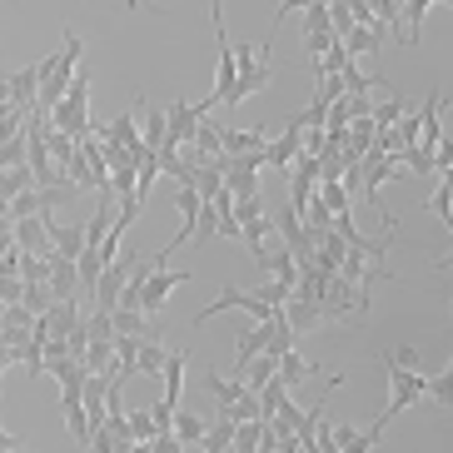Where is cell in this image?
I'll use <instances>...</instances> for the list:
<instances>
[{
  "label": "cell",
  "instance_id": "1",
  "mask_svg": "<svg viewBox=\"0 0 453 453\" xmlns=\"http://www.w3.org/2000/svg\"><path fill=\"white\" fill-rule=\"evenodd\" d=\"M413 359H418V349H399V354L388 359V388H394V394H388L384 413H379V424H384V428L394 424V418H399V413L409 409V403H418V399L428 394V379L409 369Z\"/></svg>",
  "mask_w": 453,
  "mask_h": 453
},
{
  "label": "cell",
  "instance_id": "2",
  "mask_svg": "<svg viewBox=\"0 0 453 453\" xmlns=\"http://www.w3.org/2000/svg\"><path fill=\"white\" fill-rule=\"evenodd\" d=\"M373 309V294H369V284H354V280H344V274H334L329 280V289H324V319H349V314H369Z\"/></svg>",
  "mask_w": 453,
  "mask_h": 453
},
{
  "label": "cell",
  "instance_id": "3",
  "mask_svg": "<svg viewBox=\"0 0 453 453\" xmlns=\"http://www.w3.org/2000/svg\"><path fill=\"white\" fill-rule=\"evenodd\" d=\"M195 274H180V269H155L150 274V284H145V294H140V309L145 314H160L165 304H170V294H174V284H189Z\"/></svg>",
  "mask_w": 453,
  "mask_h": 453
},
{
  "label": "cell",
  "instance_id": "4",
  "mask_svg": "<svg viewBox=\"0 0 453 453\" xmlns=\"http://www.w3.org/2000/svg\"><path fill=\"white\" fill-rule=\"evenodd\" d=\"M11 234H15V244H20L26 254H45V259H60V250L50 244V229H45L41 214H35V219H15Z\"/></svg>",
  "mask_w": 453,
  "mask_h": 453
},
{
  "label": "cell",
  "instance_id": "5",
  "mask_svg": "<svg viewBox=\"0 0 453 453\" xmlns=\"http://www.w3.org/2000/svg\"><path fill=\"white\" fill-rule=\"evenodd\" d=\"M269 339H274L269 324H250V329L240 334V344H234V373H240V379H244V369H250V359L269 354Z\"/></svg>",
  "mask_w": 453,
  "mask_h": 453
},
{
  "label": "cell",
  "instance_id": "6",
  "mask_svg": "<svg viewBox=\"0 0 453 453\" xmlns=\"http://www.w3.org/2000/svg\"><path fill=\"white\" fill-rule=\"evenodd\" d=\"M134 115H140V134H145V150L160 155L165 140H170V110H150L145 100H134Z\"/></svg>",
  "mask_w": 453,
  "mask_h": 453
},
{
  "label": "cell",
  "instance_id": "7",
  "mask_svg": "<svg viewBox=\"0 0 453 453\" xmlns=\"http://www.w3.org/2000/svg\"><path fill=\"white\" fill-rule=\"evenodd\" d=\"M379 439H384V424H379V418H373V428L334 424V443H339V453H373V449H379Z\"/></svg>",
  "mask_w": 453,
  "mask_h": 453
},
{
  "label": "cell",
  "instance_id": "8",
  "mask_svg": "<svg viewBox=\"0 0 453 453\" xmlns=\"http://www.w3.org/2000/svg\"><path fill=\"white\" fill-rule=\"evenodd\" d=\"M254 259V269H265L269 280H284V284H294V289H299V265H294V254L284 250H259V254H250Z\"/></svg>",
  "mask_w": 453,
  "mask_h": 453
},
{
  "label": "cell",
  "instance_id": "9",
  "mask_svg": "<svg viewBox=\"0 0 453 453\" xmlns=\"http://www.w3.org/2000/svg\"><path fill=\"white\" fill-rule=\"evenodd\" d=\"M259 150H269V125H254V130L225 125V155H259Z\"/></svg>",
  "mask_w": 453,
  "mask_h": 453
},
{
  "label": "cell",
  "instance_id": "10",
  "mask_svg": "<svg viewBox=\"0 0 453 453\" xmlns=\"http://www.w3.org/2000/svg\"><path fill=\"white\" fill-rule=\"evenodd\" d=\"M50 289H55V299H81L85 294V284H81V265L75 259H55V274H50Z\"/></svg>",
  "mask_w": 453,
  "mask_h": 453
},
{
  "label": "cell",
  "instance_id": "11",
  "mask_svg": "<svg viewBox=\"0 0 453 453\" xmlns=\"http://www.w3.org/2000/svg\"><path fill=\"white\" fill-rule=\"evenodd\" d=\"M284 314H289L294 334H309V329H319V324H329L324 319V304H314V299H289Z\"/></svg>",
  "mask_w": 453,
  "mask_h": 453
},
{
  "label": "cell",
  "instance_id": "12",
  "mask_svg": "<svg viewBox=\"0 0 453 453\" xmlns=\"http://www.w3.org/2000/svg\"><path fill=\"white\" fill-rule=\"evenodd\" d=\"M384 35H388V26H373V30H364V26H354L344 35V50L354 55V60H364V55H373L379 45H384Z\"/></svg>",
  "mask_w": 453,
  "mask_h": 453
},
{
  "label": "cell",
  "instance_id": "13",
  "mask_svg": "<svg viewBox=\"0 0 453 453\" xmlns=\"http://www.w3.org/2000/svg\"><path fill=\"white\" fill-rule=\"evenodd\" d=\"M165 364H170V349L155 344V339H145L140 364H134V379H165Z\"/></svg>",
  "mask_w": 453,
  "mask_h": 453
},
{
  "label": "cell",
  "instance_id": "14",
  "mask_svg": "<svg viewBox=\"0 0 453 453\" xmlns=\"http://www.w3.org/2000/svg\"><path fill=\"white\" fill-rule=\"evenodd\" d=\"M185 349H170V364H165V403L180 409V388H185Z\"/></svg>",
  "mask_w": 453,
  "mask_h": 453
},
{
  "label": "cell",
  "instance_id": "15",
  "mask_svg": "<svg viewBox=\"0 0 453 453\" xmlns=\"http://www.w3.org/2000/svg\"><path fill=\"white\" fill-rule=\"evenodd\" d=\"M204 388L214 394V403H219V409H234V403H240L244 394H250V388H244L240 379H219V373H204Z\"/></svg>",
  "mask_w": 453,
  "mask_h": 453
},
{
  "label": "cell",
  "instance_id": "16",
  "mask_svg": "<svg viewBox=\"0 0 453 453\" xmlns=\"http://www.w3.org/2000/svg\"><path fill=\"white\" fill-rule=\"evenodd\" d=\"M309 373H324V369H319V364H309V359H299V354H284V359H280V373H274V379H280L284 388H299Z\"/></svg>",
  "mask_w": 453,
  "mask_h": 453
},
{
  "label": "cell",
  "instance_id": "17",
  "mask_svg": "<svg viewBox=\"0 0 453 453\" xmlns=\"http://www.w3.org/2000/svg\"><path fill=\"white\" fill-rule=\"evenodd\" d=\"M174 434H180V439H185V449H200L204 443V434H210V424H204L200 413H174Z\"/></svg>",
  "mask_w": 453,
  "mask_h": 453
},
{
  "label": "cell",
  "instance_id": "18",
  "mask_svg": "<svg viewBox=\"0 0 453 453\" xmlns=\"http://www.w3.org/2000/svg\"><path fill=\"white\" fill-rule=\"evenodd\" d=\"M399 15H403V35L418 45V35H424V20L434 15V0H413V5H399Z\"/></svg>",
  "mask_w": 453,
  "mask_h": 453
},
{
  "label": "cell",
  "instance_id": "19",
  "mask_svg": "<svg viewBox=\"0 0 453 453\" xmlns=\"http://www.w3.org/2000/svg\"><path fill=\"white\" fill-rule=\"evenodd\" d=\"M329 30H334V5L329 0L304 5V35H329Z\"/></svg>",
  "mask_w": 453,
  "mask_h": 453
},
{
  "label": "cell",
  "instance_id": "20",
  "mask_svg": "<svg viewBox=\"0 0 453 453\" xmlns=\"http://www.w3.org/2000/svg\"><path fill=\"white\" fill-rule=\"evenodd\" d=\"M234 434H240V424H229V418H214L200 449H210V453H229V449H234Z\"/></svg>",
  "mask_w": 453,
  "mask_h": 453
},
{
  "label": "cell",
  "instance_id": "21",
  "mask_svg": "<svg viewBox=\"0 0 453 453\" xmlns=\"http://www.w3.org/2000/svg\"><path fill=\"white\" fill-rule=\"evenodd\" d=\"M130 334V339H150V314H134V309H115V339Z\"/></svg>",
  "mask_w": 453,
  "mask_h": 453
},
{
  "label": "cell",
  "instance_id": "22",
  "mask_svg": "<svg viewBox=\"0 0 453 453\" xmlns=\"http://www.w3.org/2000/svg\"><path fill=\"white\" fill-rule=\"evenodd\" d=\"M85 369H90V373H110V369H115V339H95L90 354H85Z\"/></svg>",
  "mask_w": 453,
  "mask_h": 453
},
{
  "label": "cell",
  "instance_id": "23",
  "mask_svg": "<svg viewBox=\"0 0 453 453\" xmlns=\"http://www.w3.org/2000/svg\"><path fill=\"white\" fill-rule=\"evenodd\" d=\"M403 115H409V105H403L399 95H388V100H379V105H373V125H379V130H394Z\"/></svg>",
  "mask_w": 453,
  "mask_h": 453
},
{
  "label": "cell",
  "instance_id": "24",
  "mask_svg": "<svg viewBox=\"0 0 453 453\" xmlns=\"http://www.w3.org/2000/svg\"><path fill=\"white\" fill-rule=\"evenodd\" d=\"M319 200L329 204L334 214H354V195H349L344 180H334V185H319Z\"/></svg>",
  "mask_w": 453,
  "mask_h": 453
},
{
  "label": "cell",
  "instance_id": "25",
  "mask_svg": "<svg viewBox=\"0 0 453 453\" xmlns=\"http://www.w3.org/2000/svg\"><path fill=\"white\" fill-rule=\"evenodd\" d=\"M0 185H5V200H15V195H30V189H41V185H35V170H30V165H20V170H5V180H0Z\"/></svg>",
  "mask_w": 453,
  "mask_h": 453
},
{
  "label": "cell",
  "instance_id": "26",
  "mask_svg": "<svg viewBox=\"0 0 453 453\" xmlns=\"http://www.w3.org/2000/svg\"><path fill=\"white\" fill-rule=\"evenodd\" d=\"M344 90H349V100H369V90H373V81L359 70V60L344 70Z\"/></svg>",
  "mask_w": 453,
  "mask_h": 453
},
{
  "label": "cell",
  "instance_id": "27",
  "mask_svg": "<svg viewBox=\"0 0 453 453\" xmlns=\"http://www.w3.org/2000/svg\"><path fill=\"white\" fill-rule=\"evenodd\" d=\"M428 399L439 403V409H453V373H449V369L428 379Z\"/></svg>",
  "mask_w": 453,
  "mask_h": 453
},
{
  "label": "cell",
  "instance_id": "28",
  "mask_svg": "<svg viewBox=\"0 0 453 453\" xmlns=\"http://www.w3.org/2000/svg\"><path fill=\"white\" fill-rule=\"evenodd\" d=\"M284 403H289V388H284L280 379H274V384H269L265 394H259V409H265V418H274V413H280Z\"/></svg>",
  "mask_w": 453,
  "mask_h": 453
},
{
  "label": "cell",
  "instance_id": "29",
  "mask_svg": "<svg viewBox=\"0 0 453 453\" xmlns=\"http://www.w3.org/2000/svg\"><path fill=\"white\" fill-rule=\"evenodd\" d=\"M130 428H134V439H140V443H150L155 434H160V428H155V413H150V409H130Z\"/></svg>",
  "mask_w": 453,
  "mask_h": 453
},
{
  "label": "cell",
  "instance_id": "30",
  "mask_svg": "<svg viewBox=\"0 0 453 453\" xmlns=\"http://www.w3.org/2000/svg\"><path fill=\"white\" fill-rule=\"evenodd\" d=\"M349 15H354V26H364V30L384 26V20H379V5H369V0H359V5H349Z\"/></svg>",
  "mask_w": 453,
  "mask_h": 453
},
{
  "label": "cell",
  "instance_id": "31",
  "mask_svg": "<svg viewBox=\"0 0 453 453\" xmlns=\"http://www.w3.org/2000/svg\"><path fill=\"white\" fill-rule=\"evenodd\" d=\"M334 45H339V35H334V30H329V35H304V50L314 55V60H324V55H329Z\"/></svg>",
  "mask_w": 453,
  "mask_h": 453
},
{
  "label": "cell",
  "instance_id": "32",
  "mask_svg": "<svg viewBox=\"0 0 453 453\" xmlns=\"http://www.w3.org/2000/svg\"><path fill=\"white\" fill-rule=\"evenodd\" d=\"M150 453H189V449H185L180 434H155V439H150Z\"/></svg>",
  "mask_w": 453,
  "mask_h": 453
},
{
  "label": "cell",
  "instance_id": "33",
  "mask_svg": "<svg viewBox=\"0 0 453 453\" xmlns=\"http://www.w3.org/2000/svg\"><path fill=\"white\" fill-rule=\"evenodd\" d=\"M0 453H30V443H15V439H5V449Z\"/></svg>",
  "mask_w": 453,
  "mask_h": 453
},
{
  "label": "cell",
  "instance_id": "34",
  "mask_svg": "<svg viewBox=\"0 0 453 453\" xmlns=\"http://www.w3.org/2000/svg\"><path fill=\"white\" fill-rule=\"evenodd\" d=\"M439 185H443V189H449V195H453V170H443V174H439Z\"/></svg>",
  "mask_w": 453,
  "mask_h": 453
},
{
  "label": "cell",
  "instance_id": "35",
  "mask_svg": "<svg viewBox=\"0 0 453 453\" xmlns=\"http://www.w3.org/2000/svg\"><path fill=\"white\" fill-rule=\"evenodd\" d=\"M434 269H453V254H443V259H439V265H434Z\"/></svg>",
  "mask_w": 453,
  "mask_h": 453
},
{
  "label": "cell",
  "instance_id": "36",
  "mask_svg": "<svg viewBox=\"0 0 453 453\" xmlns=\"http://www.w3.org/2000/svg\"><path fill=\"white\" fill-rule=\"evenodd\" d=\"M189 453H210V449H189Z\"/></svg>",
  "mask_w": 453,
  "mask_h": 453
}]
</instances>
